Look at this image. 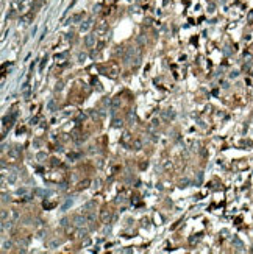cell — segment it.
Instances as JSON below:
<instances>
[{
	"label": "cell",
	"mask_w": 253,
	"mask_h": 254,
	"mask_svg": "<svg viewBox=\"0 0 253 254\" xmlns=\"http://www.w3.org/2000/svg\"><path fill=\"white\" fill-rule=\"evenodd\" d=\"M59 243H61V240H58V238H56V240H53V242H50V245H49V248H55V246H58Z\"/></svg>",
	"instance_id": "obj_18"
},
{
	"label": "cell",
	"mask_w": 253,
	"mask_h": 254,
	"mask_svg": "<svg viewBox=\"0 0 253 254\" xmlns=\"http://www.w3.org/2000/svg\"><path fill=\"white\" fill-rule=\"evenodd\" d=\"M122 125H124V122H122V120H119V119H114V122H113V126H114V128H120Z\"/></svg>",
	"instance_id": "obj_13"
},
{
	"label": "cell",
	"mask_w": 253,
	"mask_h": 254,
	"mask_svg": "<svg viewBox=\"0 0 253 254\" xmlns=\"http://www.w3.org/2000/svg\"><path fill=\"white\" fill-rule=\"evenodd\" d=\"M111 108H113V112L116 109L120 108V97H116V98H113V102H111Z\"/></svg>",
	"instance_id": "obj_5"
},
{
	"label": "cell",
	"mask_w": 253,
	"mask_h": 254,
	"mask_svg": "<svg viewBox=\"0 0 253 254\" xmlns=\"http://www.w3.org/2000/svg\"><path fill=\"white\" fill-rule=\"evenodd\" d=\"M2 220H3V221L6 220V211H2Z\"/></svg>",
	"instance_id": "obj_27"
},
{
	"label": "cell",
	"mask_w": 253,
	"mask_h": 254,
	"mask_svg": "<svg viewBox=\"0 0 253 254\" xmlns=\"http://www.w3.org/2000/svg\"><path fill=\"white\" fill-rule=\"evenodd\" d=\"M44 209H53L55 206H56V203H47V201H44Z\"/></svg>",
	"instance_id": "obj_14"
},
{
	"label": "cell",
	"mask_w": 253,
	"mask_h": 254,
	"mask_svg": "<svg viewBox=\"0 0 253 254\" xmlns=\"http://www.w3.org/2000/svg\"><path fill=\"white\" fill-rule=\"evenodd\" d=\"M84 58H86V55H84V53H80V55H78V59H80V61H83Z\"/></svg>",
	"instance_id": "obj_26"
},
{
	"label": "cell",
	"mask_w": 253,
	"mask_h": 254,
	"mask_svg": "<svg viewBox=\"0 0 253 254\" xmlns=\"http://www.w3.org/2000/svg\"><path fill=\"white\" fill-rule=\"evenodd\" d=\"M61 89H63V84H61V83H59V84L56 86V91H61Z\"/></svg>",
	"instance_id": "obj_31"
},
{
	"label": "cell",
	"mask_w": 253,
	"mask_h": 254,
	"mask_svg": "<svg viewBox=\"0 0 253 254\" xmlns=\"http://www.w3.org/2000/svg\"><path fill=\"white\" fill-rule=\"evenodd\" d=\"M163 115H164L166 119H173L175 117V112H173V111H166V112H163Z\"/></svg>",
	"instance_id": "obj_11"
},
{
	"label": "cell",
	"mask_w": 253,
	"mask_h": 254,
	"mask_svg": "<svg viewBox=\"0 0 253 254\" xmlns=\"http://www.w3.org/2000/svg\"><path fill=\"white\" fill-rule=\"evenodd\" d=\"M81 19H83V14H75V16H73L69 22H78V20H81Z\"/></svg>",
	"instance_id": "obj_16"
},
{
	"label": "cell",
	"mask_w": 253,
	"mask_h": 254,
	"mask_svg": "<svg viewBox=\"0 0 253 254\" xmlns=\"http://www.w3.org/2000/svg\"><path fill=\"white\" fill-rule=\"evenodd\" d=\"M3 248H5V249L8 248V249H9V248H11V242H3Z\"/></svg>",
	"instance_id": "obj_24"
},
{
	"label": "cell",
	"mask_w": 253,
	"mask_h": 254,
	"mask_svg": "<svg viewBox=\"0 0 253 254\" xmlns=\"http://www.w3.org/2000/svg\"><path fill=\"white\" fill-rule=\"evenodd\" d=\"M70 206H72V200H67V201L64 203V206H63V211H66V209L70 207Z\"/></svg>",
	"instance_id": "obj_19"
},
{
	"label": "cell",
	"mask_w": 253,
	"mask_h": 254,
	"mask_svg": "<svg viewBox=\"0 0 253 254\" xmlns=\"http://www.w3.org/2000/svg\"><path fill=\"white\" fill-rule=\"evenodd\" d=\"M66 56H67V51H64V53H61V55H56V59H64Z\"/></svg>",
	"instance_id": "obj_22"
},
{
	"label": "cell",
	"mask_w": 253,
	"mask_h": 254,
	"mask_svg": "<svg viewBox=\"0 0 253 254\" xmlns=\"http://www.w3.org/2000/svg\"><path fill=\"white\" fill-rule=\"evenodd\" d=\"M52 165H53V167H56V165H59V159H56V158H53V159H52Z\"/></svg>",
	"instance_id": "obj_21"
},
{
	"label": "cell",
	"mask_w": 253,
	"mask_h": 254,
	"mask_svg": "<svg viewBox=\"0 0 253 254\" xmlns=\"http://www.w3.org/2000/svg\"><path fill=\"white\" fill-rule=\"evenodd\" d=\"M230 76L234 78V76H237V72H233V73H230Z\"/></svg>",
	"instance_id": "obj_32"
},
{
	"label": "cell",
	"mask_w": 253,
	"mask_h": 254,
	"mask_svg": "<svg viewBox=\"0 0 253 254\" xmlns=\"http://www.w3.org/2000/svg\"><path fill=\"white\" fill-rule=\"evenodd\" d=\"M61 226H67V220H66V218L61 220Z\"/></svg>",
	"instance_id": "obj_28"
},
{
	"label": "cell",
	"mask_w": 253,
	"mask_h": 254,
	"mask_svg": "<svg viewBox=\"0 0 253 254\" xmlns=\"http://www.w3.org/2000/svg\"><path fill=\"white\" fill-rule=\"evenodd\" d=\"M100 220H102L103 223H109V220H111V212L108 211V209H102V212H100Z\"/></svg>",
	"instance_id": "obj_1"
},
{
	"label": "cell",
	"mask_w": 253,
	"mask_h": 254,
	"mask_svg": "<svg viewBox=\"0 0 253 254\" xmlns=\"http://www.w3.org/2000/svg\"><path fill=\"white\" fill-rule=\"evenodd\" d=\"M130 147H131L133 150H141V148H142V142L136 139V140H133V142H131V145H130Z\"/></svg>",
	"instance_id": "obj_7"
},
{
	"label": "cell",
	"mask_w": 253,
	"mask_h": 254,
	"mask_svg": "<svg viewBox=\"0 0 253 254\" xmlns=\"http://www.w3.org/2000/svg\"><path fill=\"white\" fill-rule=\"evenodd\" d=\"M31 20H33V13H27V14H24V16L20 17L22 24H30Z\"/></svg>",
	"instance_id": "obj_4"
},
{
	"label": "cell",
	"mask_w": 253,
	"mask_h": 254,
	"mask_svg": "<svg viewBox=\"0 0 253 254\" xmlns=\"http://www.w3.org/2000/svg\"><path fill=\"white\" fill-rule=\"evenodd\" d=\"M89 184H91V181H89V179H84V181L80 182V189H86V187H89Z\"/></svg>",
	"instance_id": "obj_12"
},
{
	"label": "cell",
	"mask_w": 253,
	"mask_h": 254,
	"mask_svg": "<svg viewBox=\"0 0 253 254\" xmlns=\"http://www.w3.org/2000/svg\"><path fill=\"white\" fill-rule=\"evenodd\" d=\"M6 200H8V195H6V193H3V195H2V201H3V203H5Z\"/></svg>",
	"instance_id": "obj_29"
},
{
	"label": "cell",
	"mask_w": 253,
	"mask_h": 254,
	"mask_svg": "<svg viewBox=\"0 0 253 254\" xmlns=\"http://www.w3.org/2000/svg\"><path fill=\"white\" fill-rule=\"evenodd\" d=\"M35 193L39 195V196H45L47 195V192H44V190H41V189H35Z\"/></svg>",
	"instance_id": "obj_17"
},
{
	"label": "cell",
	"mask_w": 253,
	"mask_h": 254,
	"mask_svg": "<svg viewBox=\"0 0 253 254\" xmlns=\"http://www.w3.org/2000/svg\"><path fill=\"white\" fill-rule=\"evenodd\" d=\"M36 158H38L39 161H41V159H44V158H45V153H38V156H36Z\"/></svg>",
	"instance_id": "obj_25"
},
{
	"label": "cell",
	"mask_w": 253,
	"mask_h": 254,
	"mask_svg": "<svg viewBox=\"0 0 253 254\" xmlns=\"http://www.w3.org/2000/svg\"><path fill=\"white\" fill-rule=\"evenodd\" d=\"M27 193V189L22 187V189H17V195H25Z\"/></svg>",
	"instance_id": "obj_20"
},
{
	"label": "cell",
	"mask_w": 253,
	"mask_h": 254,
	"mask_svg": "<svg viewBox=\"0 0 253 254\" xmlns=\"http://www.w3.org/2000/svg\"><path fill=\"white\" fill-rule=\"evenodd\" d=\"M47 109L52 111V112H55V111H56V103H55V100H50V102H49V104H47Z\"/></svg>",
	"instance_id": "obj_9"
},
{
	"label": "cell",
	"mask_w": 253,
	"mask_h": 254,
	"mask_svg": "<svg viewBox=\"0 0 253 254\" xmlns=\"http://www.w3.org/2000/svg\"><path fill=\"white\" fill-rule=\"evenodd\" d=\"M8 154L11 156V158H14V159L19 158L20 156V148H11V150L8 151Z\"/></svg>",
	"instance_id": "obj_6"
},
{
	"label": "cell",
	"mask_w": 253,
	"mask_h": 254,
	"mask_svg": "<svg viewBox=\"0 0 253 254\" xmlns=\"http://www.w3.org/2000/svg\"><path fill=\"white\" fill-rule=\"evenodd\" d=\"M16 179H17V173H16V171H13V173L8 176V182L13 184V182H16Z\"/></svg>",
	"instance_id": "obj_10"
},
{
	"label": "cell",
	"mask_w": 253,
	"mask_h": 254,
	"mask_svg": "<svg viewBox=\"0 0 253 254\" xmlns=\"http://www.w3.org/2000/svg\"><path fill=\"white\" fill-rule=\"evenodd\" d=\"M122 251H124V253H131L133 249H131V248H125V249H122Z\"/></svg>",
	"instance_id": "obj_30"
},
{
	"label": "cell",
	"mask_w": 253,
	"mask_h": 254,
	"mask_svg": "<svg viewBox=\"0 0 253 254\" xmlns=\"http://www.w3.org/2000/svg\"><path fill=\"white\" fill-rule=\"evenodd\" d=\"M128 140H130V134H128V133H125L124 136H122V140H120V144L124 145V147H130V145H128Z\"/></svg>",
	"instance_id": "obj_8"
},
{
	"label": "cell",
	"mask_w": 253,
	"mask_h": 254,
	"mask_svg": "<svg viewBox=\"0 0 253 254\" xmlns=\"http://www.w3.org/2000/svg\"><path fill=\"white\" fill-rule=\"evenodd\" d=\"M94 44H95V36L94 34L86 36V39H84V45H86V47H92Z\"/></svg>",
	"instance_id": "obj_3"
},
{
	"label": "cell",
	"mask_w": 253,
	"mask_h": 254,
	"mask_svg": "<svg viewBox=\"0 0 253 254\" xmlns=\"http://www.w3.org/2000/svg\"><path fill=\"white\" fill-rule=\"evenodd\" d=\"M86 221H88V218H86V217H81V215L73 217V223H75V226H77V228L84 226V225H86Z\"/></svg>",
	"instance_id": "obj_2"
},
{
	"label": "cell",
	"mask_w": 253,
	"mask_h": 254,
	"mask_svg": "<svg viewBox=\"0 0 253 254\" xmlns=\"http://www.w3.org/2000/svg\"><path fill=\"white\" fill-rule=\"evenodd\" d=\"M202 179H203V173H199V175H197V184H200Z\"/></svg>",
	"instance_id": "obj_23"
},
{
	"label": "cell",
	"mask_w": 253,
	"mask_h": 254,
	"mask_svg": "<svg viewBox=\"0 0 253 254\" xmlns=\"http://www.w3.org/2000/svg\"><path fill=\"white\" fill-rule=\"evenodd\" d=\"M89 27H91V20H89V22H84V24L81 25V28H80V30H81V31H88Z\"/></svg>",
	"instance_id": "obj_15"
}]
</instances>
